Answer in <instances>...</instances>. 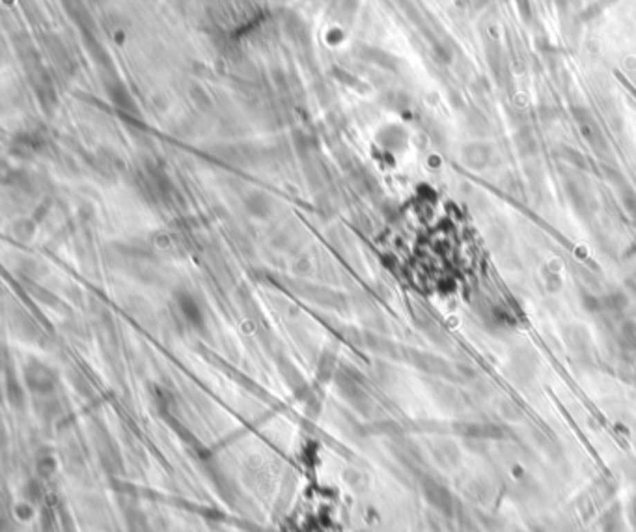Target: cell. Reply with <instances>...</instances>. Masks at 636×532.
<instances>
[{"label": "cell", "instance_id": "obj_3", "mask_svg": "<svg viewBox=\"0 0 636 532\" xmlns=\"http://www.w3.org/2000/svg\"><path fill=\"white\" fill-rule=\"evenodd\" d=\"M565 189H567L569 200H571L573 208H575L579 213L586 215L594 211V193H592V187H590L584 179H581V177H571V179H567V184H565Z\"/></svg>", "mask_w": 636, "mask_h": 532}, {"label": "cell", "instance_id": "obj_10", "mask_svg": "<svg viewBox=\"0 0 636 532\" xmlns=\"http://www.w3.org/2000/svg\"><path fill=\"white\" fill-rule=\"evenodd\" d=\"M246 209L256 219H267L271 215V200L263 195H252L246 200Z\"/></svg>", "mask_w": 636, "mask_h": 532}, {"label": "cell", "instance_id": "obj_11", "mask_svg": "<svg viewBox=\"0 0 636 532\" xmlns=\"http://www.w3.org/2000/svg\"><path fill=\"white\" fill-rule=\"evenodd\" d=\"M435 456L439 459V463L446 465V467H452L459 461V450L457 447L450 443V441H441L437 448H435Z\"/></svg>", "mask_w": 636, "mask_h": 532}, {"label": "cell", "instance_id": "obj_12", "mask_svg": "<svg viewBox=\"0 0 636 532\" xmlns=\"http://www.w3.org/2000/svg\"><path fill=\"white\" fill-rule=\"evenodd\" d=\"M619 196H621V204H624L625 211L633 220V224L636 227V193L630 189L629 185L624 184L619 189Z\"/></svg>", "mask_w": 636, "mask_h": 532}, {"label": "cell", "instance_id": "obj_15", "mask_svg": "<svg viewBox=\"0 0 636 532\" xmlns=\"http://www.w3.org/2000/svg\"><path fill=\"white\" fill-rule=\"evenodd\" d=\"M32 294L36 295V299H39L42 303H47L49 306L58 305V299H56L55 295L51 294L49 290H43V287H39V286H34L32 287Z\"/></svg>", "mask_w": 636, "mask_h": 532}, {"label": "cell", "instance_id": "obj_5", "mask_svg": "<svg viewBox=\"0 0 636 532\" xmlns=\"http://www.w3.org/2000/svg\"><path fill=\"white\" fill-rule=\"evenodd\" d=\"M412 359H415V364L418 368H422L426 372L429 373H437V375H444V378H450L452 375V368L448 364L446 361H442L439 357H433V355L429 353H420V351H412Z\"/></svg>", "mask_w": 636, "mask_h": 532}, {"label": "cell", "instance_id": "obj_1", "mask_svg": "<svg viewBox=\"0 0 636 532\" xmlns=\"http://www.w3.org/2000/svg\"><path fill=\"white\" fill-rule=\"evenodd\" d=\"M573 120H575L576 127L581 131L582 139L594 148L595 152H603L606 148V141L594 114L584 107H575L573 109Z\"/></svg>", "mask_w": 636, "mask_h": 532}, {"label": "cell", "instance_id": "obj_7", "mask_svg": "<svg viewBox=\"0 0 636 532\" xmlns=\"http://www.w3.org/2000/svg\"><path fill=\"white\" fill-rule=\"evenodd\" d=\"M26 378H28V385H32L34 391H49L53 383H55V375L49 368L34 362L32 366L26 370Z\"/></svg>", "mask_w": 636, "mask_h": 532}, {"label": "cell", "instance_id": "obj_8", "mask_svg": "<svg viewBox=\"0 0 636 532\" xmlns=\"http://www.w3.org/2000/svg\"><path fill=\"white\" fill-rule=\"evenodd\" d=\"M459 434L466 439H500L502 429L493 424H463Z\"/></svg>", "mask_w": 636, "mask_h": 532}, {"label": "cell", "instance_id": "obj_6", "mask_svg": "<svg viewBox=\"0 0 636 532\" xmlns=\"http://www.w3.org/2000/svg\"><path fill=\"white\" fill-rule=\"evenodd\" d=\"M424 491H426V495H428L431 504H435V506L439 508V510L446 512V514L452 512V506H453L452 495L448 493L446 488H442L441 484L433 482V480H428V482L424 484Z\"/></svg>", "mask_w": 636, "mask_h": 532}, {"label": "cell", "instance_id": "obj_9", "mask_svg": "<svg viewBox=\"0 0 636 532\" xmlns=\"http://www.w3.org/2000/svg\"><path fill=\"white\" fill-rule=\"evenodd\" d=\"M563 338H565L569 348L576 349V351L588 349L590 348V342H592L588 330L582 325H569L567 329L563 330Z\"/></svg>", "mask_w": 636, "mask_h": 532}, {"label": "cell", "instance_id": "obj_17", "mask_svg": "<svg viewBox=\"0 0 636 532\" xmlns=\"http://www.w3.org/2000/svg\"><path fill=\"white\" fill-rule=\"evenodd\" d=\"M558 4H560V6L565 8V10H567V8H573V6H575L576 0H558Z\"/></svg>", "mask_w": 636, "mask_h": 532}, {"label": "cell", "instance_id": "obj_16", "mask_svg": "<svg viewBox=\"0 0 636 532\" xmlns=\"http://www.w3.org/2000/svg\"><path fill=\"white\" fill-rule=\"evenodd\" d=\"M487 2L489 0H459V8H463L465 12H480V10H484L487 6Z\"/></svg>", "mask_w": 636, "mask_h": 532}, {"label": "cell", "instance_id": "obj_2", "mask_svg": "<svg viewBox=\"0 0 636 532\" xmlns=\"http://www.w3.org/2000/svg\"><path fill=\"white\" fill-rule=\"evenodd\" d=\"M461 161L466 168H471L474 172H484L485 168H489L495 157V152L491 144L484 141H472L466 142L465 146L461 148Z\"/></svg>", "mask_w": 636, "mask_h": 532}, {"label": "cell", "instance_id": "obj_14", "mask_svg": "<svg viewBox=\"0 0 636 532\" xmlns=\"http://www.w3.org/2000/svg\"><path fill=\"white\" fill-rule=\"evenodd\" d=\"M560 157L563 161H567L569 165H573L575 168H586V159L581 152H576L573 148L569 146H560Z\"/></svg>", "mask_w": 636, "mask_h": 532}, {"label": "cell", "instance_id": "obj_4", "mask_svg": "<svg viewBox=\"0 0 636 532\" xmlns=\"http://www.w3.org/2000/svg\"><path fill=\"white\" fill-rule=\"evenodd\" d=\"M174 301H176L178 310L181 312L185 321H189V323L194 325V327L203 323V312H202V308H200V303H198V301H196L194 297L189 294V292L179 290V292H176V297H174Z\"/></svg>", "mask_w": 636, "mask_h": 532}, {"label": "cell", "instance_id": "obj_13", "mask_svg": "<svg viewBox=\"0 0 636 532\" xmlns=\"http://www.w3.org/2000/svg\"><path fill=\"white\" fill-rule=\"evenodd\" d=\"M621 344L625 351L636 355V321H625L621 325Z\"/></svg>", "mask_w": 636, "mask_h": 532}]
</instances>
